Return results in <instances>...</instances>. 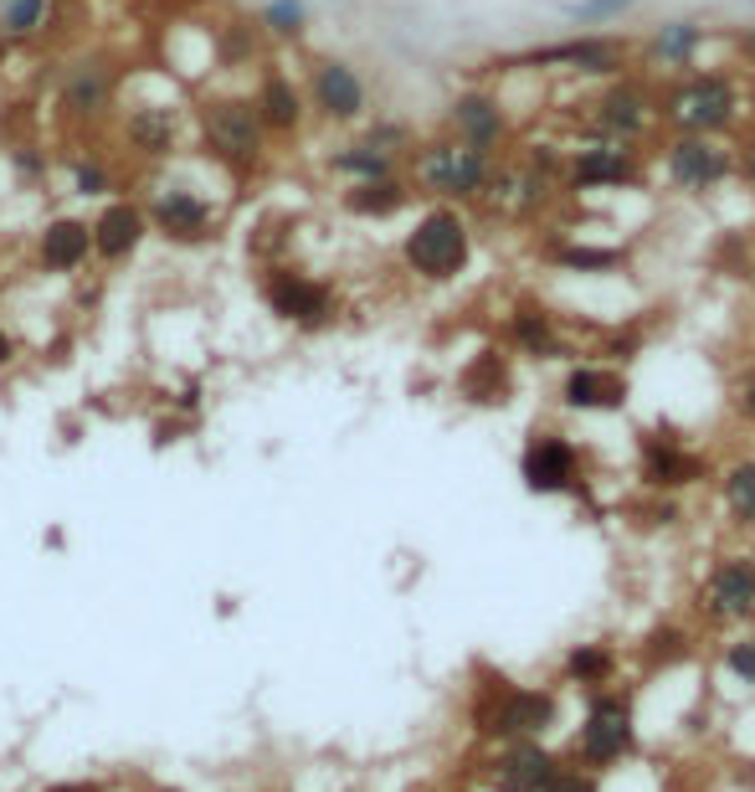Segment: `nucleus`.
I'll return each instance as SVG.
<instances>
[{
    "mask_svg": "<svg viewBox=\"0 0 755 792\" xmlns=\"http://www.w3.org/2000/svg\"><path fill=\"white\" fill-rule=\"evenodd\" d=\"M191 145L206 155L216 170L226 176H252L257 165L267 160V129L257 119L247 93H232V88H216V93H201L191 108Z\"/></svg>",
    "mask_w": 755,
    "mask_h": 792,
    "instance_id": "1",
    "label": "nucleus"
},
{
    "mask_svg": "<svg viewBox=\"0 0 755 792\" xmlns=\"http://www.w3.org/2000/svg\"><path fill=\"white\" fill-rule=\"evenodd\" d=\"M493 165H499V155L474 150V145H462L453 135H437V139H416V150L406 155L401 176L412 180V191L432 196L437 207H468V201H483Z\"/></svg>",
    "mask_w": 755,
    "mask_h": 792,
    "instance_id": "2",
    "label": "nucleus"
},
{
    "mask_svg": "<svg viewBox=\"0 0 755 792\" xmlns=\"http://www.w3.org/2000/svg\"><path fill=\"white\" fill-rule=\"evenodd\" d=\"M145 217H149V232L164 237L170 247H206L222 226V211L216 201L206 196V186L191 176H180L170 165H160L145 186Z\"/></svg>",
    "mask_w": 755,
    "mask_h": 792,
    "instance_id": "3",
    "label": "nucleus"
},
{
    "mask_svg": "<svg viewBox=\"0 0 755 792\" xmlns=\"http://www.w3.org/2000/svg\"><path fill=\"white\" fill-rule=\"evenodd\" d=\"M124 77H129V67L114 52H77L57 73V119L77 135L108 129L114 114H119Z\"/></svg>",
    "mask_w": 755,
    "mask_h": 792,
    "instance_id": "4",
    "label": "nucleus"
},
{
    "mask_svg": "<svg viewBox=\"0 0 755 792\" xmlns=\"http://www.w3.org/2000/svg\"><path fill=\"white\" fill-rule=\"evenodd\" d=\"M658 119L673 135H725L741 119V88L725 73H679L658 93Z\"/></svg>",
    "mask_w": 755,
    "mask_h": 792,
    "instance_id": "5",
    "label": "nucleus"
},
{
    "mask_svg": "<svg viewBox=\"0 0 755 792\" xmlns=\"http://www.w3.org/2000/svg\"><path fill=\"white\" fill-rule=\"evenodd\" d=\"M114 135H119L124 155L160 170L191 150V108L170 104V98H119Z\"/></svg>",
    "mask_w": 755,
    "mask_h": 792,
    "instance_id": "6",
    "label": "nucleus"
},
{
    "mask_svg": "<svg viewBox=\"0 0 755 792\" xmlns=\"http://www.w3.org/2000/svg\"><path fill=\"white\" fill-rule=\"evenodd\" d=\"M468 257H474V232H468V217L458 207H427L401 242V263L427 284L458 278L468 268Z\"/></svg>",
    "mask_w": 755,
    "mask_h": 792,
    "instance_id": "7",
    "label": "nucleus"
},
{
    "mask_svg": "<svg viewBox=\"0 0 755 792\" xmlns=\"http://www.w3.org/2000/svg\"><path fill=\"white\" fill-rule=\"evenodd\" d=\"M304 98H309L313 119L334 124V129H355L371 119V88L355 62L344 57H313L309 77H304Z\"/></svg>",
    "mask_w": 755,
    "mask_h": 792,
    "instance_id": "8",
    "label": "nucleus"
},
{
    "mask_svg": "<svg viewBox=\"0 0 755 792\" xmlns=\"http://www.w3.org/2000/svg\"><path fill=\"white\" fill-rule=\"evenodd\" d=\"M652 124H658V93L648 83H637V77H612L607 88L586 104V129L623 139V145H637Z\"/></svg>",
    "mask_w": 755,
    "mask_h": 792,
    "instance_id": "9",
    "label": "nucleus"
},
{
    "mask_svg": "<svg viewBox=\"0 0 755 792\" xmlns=\"http://www.w3.org/2000/svg\"><path fill=\"white\" fill-rule=\"evenodd\" d=\"M263 299L283 325H294V329H325L334 325V309H340L334 288L325 278H313L304 268H288V263L263 273Z\"/></svg>",
    "mask_w": 755,
    "mask_h": 792,
    "instance_id": "10",
    "label": "nucleus"
},
{
    "mask_svg": "<svg viewBox=\"0 0 755 792\" xmlns=\"http://www.w3.org/2000/svg\"><path fill=\"white\" fill-rule=\"evenodd\" d=\"M642 176V160H637L632 145L623 139H607V135H586L565 150L561 165V180L576 186V191H623Z\"/></svg>",
    "mask_w": 755,
    "mask_h": 792,
    "instance_id": "11",
    "label": "nucleus"
},
{
    "mask_svg": "<svg viewBox=\"0 0 755 792\" xmlns=\"http://www.w3.org/2000/svg\"><path fill=\"white\" fill-rule=\"evenodd\" d=\"M509 67H534V73H581V77H623L627 42L617 36H576V42L530 46L509 57Z\"/></svg>",
    "mask_w": 755,
    "mask_h": 792,
    "instance_id": "12",
    "label": "nucleus"
},
{
    "mask_svg": "<svg viewBox=\"0 0 755 792\" xmlns=\"http://www.w3.org/2000/svg\"><path fill=\"white\" fill-rule=\"evenodd\" d=\"M663 170H668V186H673V191L704 196V191H714L720 180L735 176V150L720 145L714 135H673L663 150Z\"/></svg>",
    "mask_w": 755,
    "mask_h": 792,
    "instance_id": "13",
    "label": "nucleus"
},
{
    "mask_svg": "<svg viewBox=\"0 0 755 792\" xmlns=\"http://www.w3.org/2000/svg\"><path fill=\"white\" fill-rule=\"evenodd\" d=\"M252 108L263 119L267 139H298L304 124H309V98H304V83H294V73L283 62H263L257 67V83H252Z\"/></svg>",
    "mask_w": 755,
    "mask_h": 792,
    "instance_id": "14",
    "label": "nucleus"
},
{
    "mask_svg": "<svg viewBox=\"0 0 755 792\" xmlns=\"http://www.w3.org/2000/svg\"><path fill=\"white\" fill-rule=\"evenodd\" d=\"M88 232H93V257H98V263H108V268L129 263V257L139 253L149 237H155L139 196H108L104 207L88 217Z\"/></svg>",
    "mask_w": 755,
    "mask_h": 792,
    "instance_id": "15",
    "label": "nucleus"
},
{
    "mask_svg": "<svg viewBox=\"0 0 755 792\" xmlns=\"http://www.w3.org/2000/svg\"><path fill=\"white\" fill-rule=\"evenodd\" d=\"M627 751H632V700L607 689V695H596L592 710H586V726H581V757L592 767H612L623 762Z\"/></svg>",
    "mask_w": 755,
    "mask_h": 792,
    "instance_id": "16",
    "label": "nucleus"
},
{
    "mask_svg": "<svg viewBox=\"0 0 755 792\" xmlns=\"http://www.w3.org/2000/svg\"><path fill=\"white\" fill-rule=\"evenodd\" d=\"M447 135L462 139V145H474V150L499 155L514 129H509V114H503V104L489 88H462L458 98L447 104Z\"/></svg>",
    "mask_w": 755,
    "mask_h": 792,
    "instance_id": "17",
    "label": "nucleus"
},
{
    "mask_svg": "<svg viewBox=\"0 0 755 792\" xmlns=\"http://www.w3.org/2000/svg\"><path fill=\"white\" fill-rule=\"evenodd\" d=\"M704 613L720 623H751L755 617V556H720L704 582Z\"/></svg>",
    "mask_w": 755,
    "mask_h": 792,
    "instance_id": "18",
    "label": "nucleus"
},
{
    "mask_svg": "<svg viewBox=\"0 0 755 792\" xmlns=\"http://www.w3.org/2000/svg\"><path fill=\"white\" fill-rule=\"evenodd\" d=\"M524 484L534 494H571L581 489V453L571 437L561 433H534L524 448Z\"/></svg>",
    "mask_w": 755,
    "mask_h": 792,
    "instance_id": "19",
    "label": "nucleus"
},
{
    "mask_svg": "<svg viewBox=\"0 0 755 792\" xmlns=\"http://www.w3.org/2000/svg\"><path fill=\"white\" fill-rule=\"evenodd\" d=\"M555 720V695L545 689H503L499 700L483 710V731L503 741H534Z\"/></svg>",
    "mask_w": 755,
    "mask_h": 792,
    "instance_id": "20",
    "label": "nucleus"
},
{
    "mask_svg": "<svg viewBox=\"0 0 755 792\" xmlns=\"http://www.w3.org/2000/svg\"><path fill=\"white\" fill-rule=\"evenodd\" d=\"M93 257V232H88V217H73V211H62V217H46L36 226V268L42 273H67L88 268Z\"/></svg>",
    "mask_w": 755,
    "mask_h": 792,
    "instance_id": "21",
    "label": "nucleus"
},
{
    "mask_svg": "<svg viewBox=\"0 0 755 792\" xmlns=\"http://www.w3.org/2000/svg\"><path fill=\"white\" fill-rule=\"evenodd\" d=\"M555 757L540 741H509L493 762V788L499 792H545V782L555 778Z\"/></svg>",
    "mask_w": 755,
    "mask_h": 792,
    "instance_id": "22",
    "label": "nucleus"
},
{
    "mask_svg": "<svg viewBox=\"0 0 755 792\" xmlns=\"http://www.w3.org/2000/svg\"><path fill=\"white\" fill-rule=\"evenodd\" d=\"M412 180L406 176H385V180H355V186H344L340 191V207L350 211V217H360V222H385V217H396V211H406V201H412Z\"/></svg>",
    "mask_w": 755,
    "mask_h": 792,
    "instance_id": "23",
    "label": "nucleus"
},
{
    "mask_svg": "<svg viewBox=\"0 0 755 792\" xmlns=\"http://www.w3.org/2000/svg\"><path fill=\"white\" fill-rule=\"evenodd\" d=\"M561 397L576 412H617L627 402V381L617 371H602V366H576V371L565 376Z\"/></svg>",
    "mask_w": 755,
    "mask_h": 792,
    "instance_id": "24",
    "label": "nucleus"
},
{
    "mask_svg": "<svg viewBox=\"0 0 755 792\" xmlns=\"http://www.w3.org/2000/svg\"><path fill=\"white\" fill-rule=\"evenodd\" d=\"M329 170L344 180V186H355V180H385V176H401L406 165L396 160V155H385L375 139H365V135H355V139H344V145H334L329 150Z\"/></svg>",
    "mask_w": 755,
    "mask_h": 792,
    "instance_id": "25",
    "label": "nucleus"
},
{
    "mask_svg": "<svg viewBox=\"0 0 755 792\" xmlns=\"http://www.w3.org/2000/svg\"><path fill=\"white\" fill-rule=\"evenodd\" d=\"M699 474H704V464H699L683 443L642 437V478H648L652 489H683V484H694Z\"/></svg>",
    "mask_w": 755,
    "mask_h": 792,
    "instance_id": "26",
    "label": "nucleus"
},
{
    "mask_svg": "<svg viewBox=\"0 0 755 792\" xmlns=\"http://www.w3.org/2000/svg\"><path fill=\"white\" fill-rule=\"evenodd\" d=\"M509 335H514V345L534 360L565 356V340H561V329H555V319H550L545 309H534V304H519L514 315H509Z\"/></svg>",
    "mask_w": 755,
    "mask_h": 792,
    "instance_id": "27",
    "label": "nucleus"
},
{
    "mask_svg": "<svg viewBox=\"0 0 755 792\" xmlns=\"http://www.w3.org/2000/svg\"><path fill=\"white\" fill-rule=\"evenodd\" d=\"M699 46H704V27H699V21H663V27L648 36V57L679 73V67L694 62Z\"/></svg>",
    "mask_w": 755,
    "mask_h": 792,
    "instance_id": "28",
    "label": "nucleus"
},
{
    "mask_svg": "<svg viewBox=\"0 0 755 792\" xmlns=\"http://www.w3.org/2000/svg\"><path fill=\"white\" fill-rule=\"evenodd\" d=\"M67 191L77 196V201H108V196L119 191V170H114V160H104V155H67Z\"/></svg>",
    "mask_w": 755,
    "mask_h": 792,
    "instance_id": "29",
    "label": "nucleus"
},
{
    "mask_svg": "<svg viewBox=\"0 0 755 792\" xmlns=\"http://www.w3.org/2000/svg\"><path fill=\"white\" fill-rule=\"evenodd\" d=\"M252 27H257V36H267V42H304V31H309V0H263Z\"/></svg>",
    "mask_w": 755,
    "mask_h": 792,
    "instance_id": "30",
    "label": "nucleus"
},
{
    "mask_svg": "<svg viewBox=\"0 0 755 792\" xmlns=\"http://www.w3.org/2000/svg\"><path fill=\"white\" fill-rule=\"evenodd\" d=\"M52 11H57V0H6L0 6V36H11L15 46L36 42L52 27Z\"/></svg>",
    "mask_w": 755,
    "mask_h": 792,
    "instance_id": "31",
    "label": "nucleus"
},
{
    "mask_svg": "<svg viewBox=\"0 0 755 792\" xmlns=\"http://www.w3.org/2000/svg\"><path fill=\"white\" fill-rule=\"evenodd\" d=\"M555 263L571 273H617L627 263L623 247H586V242H561L555 247Z\"/></svg>",
    "mask_w": 755,
    "mask_h": 792,
    "instance_id": "32",
    "label": "nucleus"
},
{
    "mask_svg": "<svg viewBox=\"0 0 755 792\" xmlns=\"http://www.w3.org/2000/svg\"><path fill=\"white\" fill-rule=\"evenodd\" d=\"M6 160H11L21 186H46V180H52V150L36 145V139H15L11 150H6Z\"/></svg>",
    "mask_w": 755,
    "mask_h": 792,
    "instance_id": "33",
    "label": "nucleus"
},
{
    "mask_svg": "<svg viewBox=\"0 0 755 792\" xmlns=\"http://www.w3.org/2000/svg\"><path fill=\"white\" fill-rule=\"evenodd\" d=\"M725 505L741 525H755V458L725 468Z\"/></svg>",
    "mask_w": 755,
    "mask_h": 792,
    "instance_id": "34",
    "label": "nucleus"
},
{
    "mask_svg": "<svg viewBox=\"0 0 755 792\" xmlns=\"http://www.w3.org/2000/svg\"><path fill=\"white\" fill-rule=\"evenodd\" d=\"M565 674H571L576 685H602L612 674V654L602 643H581V648H571V658H565Z\"/></svg>",
    "mask_w": 755,
    "mask_h": 792,
    "instance_id": "35",
    "label": "nucleus"
},
{
    "mask_svg": "<svg viewBox=\"0 0 755 792\" xmlns=\"http://www.w3.org/2000/svg\"><path fill=\"white\" fill-rule=\"evenodd\" d=\"M637 0H576L571 6V15L576 21H586V27H596V21H617V15H627Z\"/></svg>",
    "mask_w": 755,
    "mask_h": 792,
    "instance_id": "36",
    "label": "nucleus"
},
{
    "mask_svg": "<svg viewBox=\"0 0 755 792\" xmlns=\"http://www.w3.org/2000/svg\"><path fill=\"white\" fill-rule=\"evenodd\" d=\"M725 669L735 674V679H745V685H755V638L730 643V654H725Z\"/></svg>",
    "mask_w": 755,
    "mask_h": 792,
    "instance_id": "37",
    "label": "nucleus"
},
{
    "mask_svg": "<svg viewBox=\"0 0 755 792\" xmlns=\"http://www.w3.org/2000/svg\"><path fill=\"white\" fill-rule=\"evenodd\" d=\"M545 792H602L592 772H571V767H555V778L545 782Z\"/></svg>",
    "mask_w": 755,
    "mask_h": 792,
    "instance_id": "38",
    "label": "nucleus"
},
{
    "mask_svg": "<svg viewBox=\"0 0 755 792\" xmlns=\"http://www.w3.org/2000/svg\"><path fill=\"white\" fill-rule=\"evenodd\" d=\"M474 371H483V381H493V387L503 391V366H499L493 356H483V360L474 366ZM474 381H478V376H468V397H474V402H483V387H474Z\"/></svg>",
    "mask_w": 755,
    "mask_h": 792,
    "instance_id": "39",
    "label": "nucleus"
},
{
    "mask_svg": "<svg viewBox=\"0 0 755 792\" xmlns=\"http://www.w3.org/2000/svg\"><path fill=\"white\" fill-rule=\"evenodd\" d=\"M735 406H741V418H745V422H755V371L745 376L741 387H735Z\"/></svg>",
    "mask_w": 755,
    "mask_h": 792,
    "instance_id": "40",
    "label": "nucleus"
},
{
    "mask_svg": "<svg viewBox=\"0 0 755 792\" xmlns=\"http://www.w3.org/2000/svg\"><path fill=\"white\" fill-rule=\"evenodd\" d=\"M735 170H741V176H745V180H751V186H755V135L745 139V145H741V155H735Z\"/></svg>",
    "mask_w": 755,
    "mask_h": 792,
    "instance_id": "41",
    "label": "nucleus"
},
{
    "mask_svg": "<svg viewBox=\"0 0 755 792\" xmlns=\"http://www.w3.org/2000/svg\"><path fill=\"white\" fill-rule=\"evenodd\" d=\"M15 356H21V340H15L11 329L0 325V371H6V366H11V360H15Z\"/></svg>",
    "mask_w": 755,
    "mask_h": 792,
    "instance_id": "42",
    "label": "nucleus"
},
{
    "mask_svg": "<svg viewBox=\"0 0 755 792\" xmlns=\"http://www.w3.org/2000/svg\"><path fill=\"white\" fill-rule=\"evenodd\" d=\"M11 57H15V42H11V36H0V73H6V62H11Z\"/></svg>",
    "mask_w": 755,
    "mask_h": 792,
    "instance_id": "43",
    "label": "nucleus"
},
{
    "mask_svg": "<svg viewBox=\"0 0 755 792\" xmlns=\"http://www.w3.org/2000/svg\"><path fill=\"white\" fill-rule=\"evenodd\" d=\"M46 792H104V788H88V782H62V788H46Z\"/></svg>",
    "mask_w": 755,
    "mask_h": 792,
    "instance_id": "44",
    "label": "nucleus"
},
{
    "mask_svg": "<svg viewBox=\"0 0 755 792\" xmlns=\"http://www.w3.org/2000/svg\"><path fill=\"white\" fill-rule=\"evenodd\" d=\"M0 6H6V0H0Z\"/></svg>",
    "mask_w": 755,
    "mask_h": 792,
    "instance_id": "45",
    "label": "nucleus"
}]
</instances>
